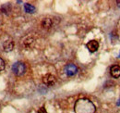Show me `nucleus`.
Returning <instances> with one entry per match:
<instances>
[{
    "label": "nucleus",
    "instance_id": "1",
    "mask_svg": "<svg viewBox=\"0 0 120 113\" xmlns=\"http://www.w3.org/2000/svg\"><path fill=\"white\" fill-rule=\"evenodd\" d=\"M75 113H95V105L87 98H80L77 100L74 106Z\"/></svg>",
    "mask_w": 120,
    "mask_h": 113
},
{
    "label": "nucleus",
    "instance_id": "2",
    "mask_svg": "<svg viewBox=\"0 0 120 113\" xmlns=\"http://www.w3.org/2000/svg\"><path fill=\"white\" fill-rule=\"evenodd\" d=\"M12 71L17 76H21L26 72V65L21 61L15 62L12 65Z\"/></svg>",
    "mask_w": 120,
    "mask_h": 113
},
{
    "label": "nucleus",
    "instance_id": "3",
    "mask_svg": "<svg viewBox=\"0 0 120 113\" xmlns=\"http://www.w3.org/2000/svg\"><path fill=\"white\" fill-rule=\"evenodd\" d=\"M78 71H79L78 67L75 64H72V63H69L65 67V72L68 77H72V76L76 75L78 73Z\"/></svg>",
    "mask_w": 120,
    "mask_h": 113
},
{
    "label": "nucleus",
    "instance_id": "4",
    "mask_svg": "<svg viewBox=\"0 0 120 113\" xmlns=\"http://www.w3.org/2000/svg\"><path fill=\"white\" fill-rule=\"evenodd\" d=\"M56 78L53 74L48 73V74H45V76L43 77V83H44L45 85H47V86H52V85H54L56 84Z\"/></svg>",
    "mask_w": 120,
    "mask_h": 113
},
{
    "label": "nucleus",
    "instance_id": "5",
    "mask_svg": "<svg viewBox=\"0 0 120 113\" xmlns=\"http://www.w3.org/2000/svg\"><path fill=\"white\" fill-rule=\"evenodd\" d=\"M86 46H87L88 50L90 51V53H94L99 48V43L97 42L96 40H90V41H89V42L87 43Z\"/></svg>",
    "mask_w": 120,
    "mask_h": 113
},
{
    "label": "nucleus",
    "instance_id": "6",
    "mask_svg": "<svg viewBox=\"0 0 120 113\" xmlns=\"http://www.w3.org/2000/svg\"><path fill=\"white\" fill-rule=\"evenodd\" d=\"M110 74L114 78H118L120 77V67L118 65H113L110 69Z\"/></svg>",
    "mask_w": 120,
    "mask_h": 113
},
{
    "label": "nucleus",
    "instance_id": "7",
    "mask_svg": "<svg viewBox=\"0 0 120 113\" xmlns=\"http://www.w3.org/2000/svg\"><path fill=\"white\" fill-rule=\"evenodd\" d=\"M3 48L5 52H10L14 48V42L11 40H7L6 42L3 44Z\"/></svg>",
    "mask_w": 120,
    "mask_h": 113
},
{
    "label": "nucleus",
    "instance_id": "8",
    "mask_svg": "<svg viewBox=\"0 0 120 113\" xmlns=\"http://www.w3.org/2000/svg\"><path fill=\"white\" fill-rule=\"evenodd\" d=\"M41 25H42V27L44 29H50L52 27V25H53V21H52V20L50 19V18H45L43 20H42V23H41Z\"/></svg>",
    "mask_w": 120,
    "mask_h": 113
},
{
    "label": "nucleus",
    "instance_id": "9",
    "mask_svg": "<svg viewBox=\"0 0 120 113\" xmlns=\"http://www.w3.org/2000/svg\"><path fill=\"white\" fill-rule=\"evenodd\" d=\"M24 9H25V11H26L27 13H30V14L34 13L35 10H36V9H35V7L32 6L31 4H29V3H27V4L24 5Z\"/></svg>",
    "mask_w": 120,
    "mask_h": 113
},
{
    "label": "nucleus",
    "instance_id": "10",
    "mask_svg": "<svg viewBox=\"0 0 120 113\" xmlns=\"http://www.w3.org/2000/svg\"><path fill=\"white\" fill-rule=\"evenodd\" d=\"M33 42H34V39H33L32 37H27V38L24 40L23 44H24V45H25V46L29 47V46H30V45L33 44Z\"/></svg>",
    "mask_w": 120,
    "mask_h": 113
},
{
    "label": "nucleus",
    "instance_id": "11",
    "mask_svg": "<svg viewBox=\"0 0 120 113\" xmlns=\"http://www.w3.org/2000/svg\"><path fill=\"white\" fill-rule=\"evenodd\" d=\"M5 67H6L5 61L3 60V58H1V57H0V71H4V70H5Z\"/></svg>",
    "mask_w": 120,
    "mask_h": 113
},
{
    "label": "nucleus",
    "instance_id": "12",
    "mask_svg": "<svg viewBox=\"0 0 120 113\" xmlns=\"http://www.w3.org/2000/svg\"><path fill=\"white\" fill-rule=\"evenodd\" d=\"M38 113H47V112H46V110H45V107H42V108L38 110Z\"/></svg>",
    "mask_w": 120,
    "mask_h": 113
},
{
    "label": "nucleus",
    "instance_id": "13",
    "mask_svg": "<svg viewBox=\"0 0 120 113\" xmlns=\"http://www.w3.org/2000/svg\"><path fill=\"white\" fill-rule=\"evenodd\" d=\"M116 105H117V106H119V107H120V98L118 99V101L116 102Z\"/></svg>",
    "mask_w": 120,
    "mask_h": 113
},
{
    "label": "nucleus",
    "instance_id": "14",
    "mask_svg": "<svg viewBox=\"0 0 120 113\" xmlns=\"http://www.w3.org/2000/svg\"><path fill=\"white\" fill-rule=\"evenodd\" d=\"M119 57H120V55H119Z\"/></svg>",
    "mask_w": 120,
    "mask_h": 113
}]
</instances>
